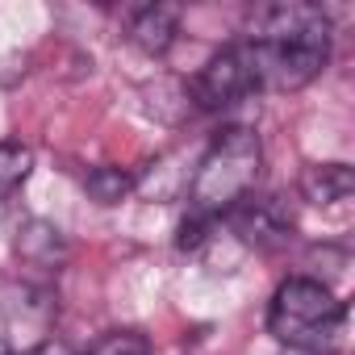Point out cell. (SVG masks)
<instances>
[{
	"instance_id": "13",
	"label": "cell",
	"mask_w": 355,
	"mask_h": 355,
	"mask_svg": "<svg viewBox=\"0 0 355 355\" xmlns=\"http://www.w3.org/2000/svg\"><path fill=\"white\" fill-rule=\"evenodd\" d=\"M209 226H214V218H201V214H193L189 209V218L180 222V251H201L205 243H209Z\"/></svg>"
},
{
	"instance_id": "12",
	"label": "cell",
	"mask_w": 355,
	"mask_h": 355,
	"mask_svg": "<svg viewBox=\"0 0 355 355\" xmlns=\"http://www.w3.org/2000/svg\"><path fill=\"white\" fill-rule=\"evenodd\" d=\"M88 355H150V343H146V334H138V330H113V334H105Z\"/></svg>"
},
{
	"instance_id": "7",
	"label": "cell",
	"mask_w": 355,
	"mask_h": 355,
	"mask_svg": "<svg viewBox=\"0 0 355 355\" xmlns=\"http://www.w3.org/2000/svg\"><path fill=\"white\" fill-rule=\"evenodd\" d=\"M175 34H180V9L175 5H146L130 21V42L146 55H163L175 42Z\"/></svg>"
},
{
	"instance_id": "6",
	"label": "cell",
	"mask_w": 355,
	"mask_h": 355,
	"mask_svg": "<svg viewBox=\"0 0 355 355\" xmlns=\"http://www.w3.org/2000/svg\"><path fill=\"white\" fill-rule=\"evenodd\" d=\"M230 226H234V234L247 247L276 251V247H284L293 239L297 214L288 209V201L280 193H268V197H247L243 205H234L230 209Z\"/></svg>"
},
{
	"instance_id": "10",
	"label": "cell",
	"mask_w": 355,
	"mask_h": 355,
	"mask_svg": "<svg viewBox=\"0 0 355 355\" xmlns=\"http://www.w3.org/2000/svg\"><path fill=\"white\" fill-rule=\"evenodd\" d=\"M34 171V150L17 138H0V197L17 193Z\"/></svg>"
},
{
	"instance_id": "9",
	"label": "cell",
	"mask_w": 355,
	"mask_h": 355,
	"mask_svg": "<svg viewBox=\"0 0 355 355\" xmlns=\"http://www.w3.org/2000/svg\"><path fill=\"white\" fill-rule=\"evenodd\" d=\"M17 255L34 268H59L67 259V243L59 234V226L51 222H26L17 230Z\"/></svg>"
},
{
	"instance_id": "4",
	"label": "cell",
	"mask_w": 355,
	"mask_h": 355,
	"mask_svg": "<svg viewBox=\"0 0 355 355\" xmlns=\"http://www.w3.org/2000/svg\"><path fill=\"white\" fill-rule=\"evenodd\" d=\"M51 330V301L30 284H0V355H26Z\"/></svg>"
},
{
	"instance_id": "3",
	"label": "cell",
	"mask_w": 355,
	"mask_h": 355,
	"mask_svg": "<svg viewBox=\"0 0 355 355\" xmlns=\"http://www.w3.org/2000/svg\"><path fill=\"white\" fill-rule=\"evenodd\" d=\"M263 171V146L259 134L247 125H226L222 134H214V142L205 146L197 171H193V214L201 218H222L234 205H243Z\"/></svg>"
},
{
	"instance_id": "8",
	"label": "cell",
	"mask_w": 355,
	"mask_h": 355,
	"mask_svg": "<svg viewBox=\"0 0 355 355\" xmlns=\"http://www.w3.org/2000/svg\"><path fill=\"white\" fill-rule=\"evenodd\" d=\"M355 193V171L347 163H313L301 175V197L309 205H338Z\"/></svg>"
},
{
	"instance_id": "1",
	"label": "cell",
	"mask_w": 355,
	"mask_h": 355,
	"mask_svg": "<svg viewBox=\"0 0 355 355\" xmlns=\"http://www.w3.org/2000/svg\"><path fill=\"white\" fill-rule=\"evenodd\" d=\"M255 84L268 92H297L309 80L322 76L330 59V21L318 5H263L251 17V30L243 38Z\"/></svg>"
},
{
	"instance_id": "2",
	"label": "cell",
	"mask_w": 355,
	"mask_h": 355,
	"mask_svg": "<svg viewBox=\"0 0 355 355\" xmlns=\"http://www.w3.org/2000/svg\"><path fill=\"white\" fill-rule=\"evenodd\" d=\"M268 330L297 355H334L347 330V305L313 276H288L268 309Z\"/></svg>"
},
{
	"instance_id": "11",
	"label": "cell",
	"mask_w": 355,
	"mask_h": 355,
	"mask_svg": "<svg viewBox=\"0 0 355 355\" xmlns=\"http://www.w3.org/2000/svg\"><path fill=\"white\" fill-rule=\"evenodd\" d=\"M84 189L92 193V201H101V205H117V201L134 189V180H130L121 167H92V171L84 175Z\"/></svg>"
},
{
	"instance_id": "5",
	"label": "cell",
	"mask_w": 355,
	"mask_h": 355,
	"mask_svg": "<svg viewBox=\"0 0 355 355\" xmlns=\"http://www.w3.org/2000/svg\"><path fill=\"white\" fill-rule=\"evenodd\" d=\"M189 92H193V101H197L201 109H226V105H234V101H243V96L259 92L247 46H243V42H234V46L218 51V55H214L197 76H193Z\"/></svg>"
}]
</instances>
